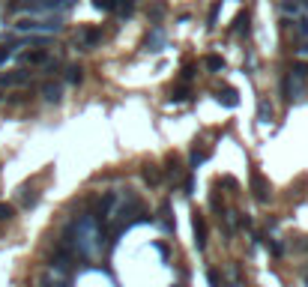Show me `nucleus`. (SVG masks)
Returning <instances> with one entry per match:
<instances>
[{
	"label": "nucleus",
	"instance_id": "f257e3e1",
	"mask_svg": "<svg viewBox=\"0 0 308 287\" xmlns=\"http://www.w3.org/2000/svg\"><path fill=\"white\" fill-rule=\"evenodd\" d=\"M72 242H75V252L87 257H99L105 249V239H102V230H99V219H75L72 222Z\"/></svg>",
	"mask_w": 308,
	"mask_h": 287
},
{
	"label": "nucleus",
	"instance_id": "f03ea898",
	"mask_svg": "<svg viewBox=\"0 0 308 287\" xmlns=\"http://www.w3.org/2000/svg\"><path fill=\"white\" fill-rule=\"evenodd\" d=\"M15 30L18 33H45V36H51V33L60 30V18H57V15H51V18H18V21H15Z\"/></svg>",
	"mask_w": 308,
	"mask_h": 287
},
{
	"label": "nucleus",
	"instance_id": "7ed1b4c3",
	"mask_svg": "<svg viewBox=\"0 0 308 287\" xmlns=\"http://www.w3.org/2000/svg\"><path fill=\"white\" fill-rule=\"evenodd\" d=\"M281 93L287 102H299L302 96H305V78H296L293 72H287L284 78H281Z\"/></svg>",
	"mask_w": 308,
	"mask_h": 287
},
{
	"label": "nucleus",
	"instance_id": "20e7f679",
	"mask_svg": "<svg viewBox=\"0 0 308 287\" xmlns=\"http://www.w3.org/2000/svg\"><path fill=\"white\" fill-rule=\"evenodd\" d=\"M96 6L114 12V15H120V18H129V15L135 12V0H96Z\"/></svg>",
	"mask_w": 308,
	"mask_h": 287
},
{
	"label": "nucleus",
	"instance_id": "39448f33",
	"mask_svg": "<svg viewBox=\"0 0 308 287\" xmlns=\"http://www.w3.org/2000/svg\"><path fill=\"white\" fill-rule=\"evenodd\" d=\"M251 189H254V197H257L260 203H270V200H273V194H270V186H267L263 174H257V171H251Z\"/></svg>",
	"mask_w": 308,
	"mask_h": 287
},
{
	"label": "nucleus",
	"instance_id": "423d86ee",
	"mask_svg": "<svg viewBox=\"0 0 308 287\" xmlns=\"http://www.w3.org/2000/svg\"><path fill=\"white\" fill-rule=\"evenodd\" d=\"M102 42V30L99 27H84L78 33V48H96Z\"/></svg>",
	"mask_w": 308,
	"mask_h": 287
},
{
	"label": "nucleus",
	"instance_id": "0eeeda50",
	"mask_svg": "<svg viewBox=\"0 0 308 287\" xmlns=\"http://www.w3.org/2000/svg\"><path fill=\"white\" fill-rule=\"evenodd\" d=\"M144 48H147L150 54H156V51H162V48H165V33L159 30V27H156V30H150V36L144 39Z\"/></svg>",
	"mask_w": 308,
	"mask_h": 287
},
{
	"label": "nucleus",
	"instance_id": "6e6552de",
	"mask_svg": "<svg viewBox=\"0 0 308 287\" xmlns=\"http://www.w3.org/2000/svg\"><path fill=\"white\" fill-rule=\"evenodd\" d=\"M60 96H63V84H57V81L42 84V99H45L48 105H57V102H60Z\"/></svg>",
	"mask_w": 308,
	"mask_h": 287
},
{
	"label": "nucleus",
	"instance_id": "1a4fd4ad",
	"mask_svg": "<svg viewBox=\"0 0 308 287\" xmlns=\"http://www.w3.org/2000/svg\"><path fill=\"white\" fill-rule=\"evenodd\" d=\"M218 102H222V105H228V108H237L240 93H237L234 87H218Z\"/></svg>",
	"mask_w": 308,
	"mask_h": 287
},
{
	"label": "nucleus",
	"instance_id": "9d476101",
	"mask_svg": "<svg viewBox=\"0 0 308 287\" xmlns=\"http://www.w3.org/2000/svg\"><path fill=\"white\" fill-rule=\"evenodd\" d=\"M27 81H30V72H27V69H18V72L0 78V84H27Z\"/></svg>",
	"mask_w": 308,
	"mask_h": 287
},
{
	"label": "nucleus",
	"instance_id": "9b49d317",
	"mask_svg": "<svg viewBox=\"0 0 308 287\" xmlns=\"http://www.w3.org/2000/svg\"><path fill=\"white\" fill-rule=\"evenodd\" d=\"M159 227H165V233H173V219H171V207L168 203L159 210Z\"/></svg>",
	"mask_w": 308,
	"mask_h": 287
},
{
	"label": "nucleus",
	"instance_id": "f8f14e48",
	"mask_svg": "<svg viewBox=\"0 0 308 287\" xmlns=\"http://www.w3.org/2000/svg\"><path fill=\"white\" fill-rule=\"evenodd\" d=\"M195 236H198V249H206V224H204V216H195Z\"/></svg>",
	"mask_w": 308,
	"mask_h": 287
},
{
	"label": "nucleus",
	"instance_id": "ddd939ff",
	"mask_svg": "<svg viewBox=\"0 0 308 287\" xmlns=\"http://www.w3.org/2000/svg\"><path fill=\"white\" fill-rule=\"evenodd\" d=\"M36 200H39V191H33V186H24L21 189V207H36Z\"/></svg>",
	"mask_w": 308,
	"mask_h": 287
},
{
	"label": "nucleus",
	"instance_id": "4468645a",
	"mask_svg": "<svg viewBox=\"0 0 308 287\" xmlns=\"http://www.w3.org/2000/svg\"><path fill=\"white\" fill-rule=\"evenodd\" d=\"M171 102H177V105H183V102H192V93H189V90H183V87L177 84V87H171Z\"/></svg>",
	"mask_w": 308,
	"mask_h": 287
},
{
	"label": "nucleus",
	"instance_id": "2eb2a0df",
	"mask_svg": "<svg viewBox=\"0 0 308 287\" xmlns=\"http://www.w3.org/2000/svg\"><path fill=\"white\" fill-rule=\"evenodd\" d=\"M141 174H144V180H147L150 186H159V183H162V177L156 174V168H153V165H144V168H141Z\"/></svg>",
	"mask_w": 308,
	"mask_h": 287
},
{
	"label": "nucleus",
	"instance_id": "dca6fc26",
	"mask_svg": "<svg viewBox=\"0 0 308 287\" xmlns=\"http://www.w3.org/2000/svg\"><path fill=\"white\" fill-rule=\"evenodd\" d=\"M299 9H302V6H299L296 0H281V3H278V12H281V15H296Z\"/></svg>",
	"mask_w": 308,
	"mask_h": 287
},
{
	"label": "nucleus",
	"instance_id": "f3484780",
	"mask_svg": "<svg viewBox=\"0 0 308 287\" xmlns=\"http://www.w3.org/2000/svg\"><path fill=\"white\" fill-rule=\"evenodd\" d=\"M21 60L24 63H48V51H27Z\"/></svg>",
	"mask_w": 308,
	"mask_h": 287
},
{
	"label": "nucleus",
	"instance_id": "a211bd4d",
	"mask_svg": "<svg viewBox=\"0 0 308 287\" xmlns=\"http://www.w3.org/2000/svg\"><path fill=\"white\" fill-rule=\"evenodd\" d=\"M66 81H69V84H81V81H84L81 66H69V69H66Z\"/></svg>",
	"mask_w": 308,
	"mask_h": 287
},
{
	"label": "nucleus",
	"instance_id": "6ab92c4d",
	"mask_svg": "<svg viewBox=\"0 0 308 287\" xmlns=\"http://www.w3.org/2000/svg\"><path fill=\"white\" fill-rule=\"evenodd\" d=\"M234 33H237V36H245V33H248V12H240V18H237V24H234Z\"/></svg>",
	"mask_w": 308,
	"mask_h": 287
},
{
	"label": "nucleus",
	"instance_id": "aec40b11",
	"mask_svg": "<svg viewBox=\"0 0 308 287\" xmlns=\"http://www.w3.org/2000/svg\"><path fill=\"white\" fill-rule=\"evenodd\" d=\"M206 69H215L218 72V69H225V60L218 54H212V57H206Z\"/></svg>",
	"mask_w": 308,
	"mask_h": 287
},
{
	"label": "nucleus",
	"instance_id": "412c9836",
	"mask_svg": "<svg viewBox=\"0 0 308 287\" xmlns=\"http://www.w3.org/2000/svg\"><path fill=\"white\" fill-rule=\"evenodd\" d=\"M290 72H293L296 78H308V63H293L290 66Z\"/></svg>",
	"mask_w": 308,
	"mask_h": 287
},
{
	"label": "nucleus",
	"instance_id": "4be33fe9",
	"mask_svg": "<svg viewBox=\"0 0 308 287\" xmlns=\"http://www.w3.org/2000/svg\"><path fill=\"white\" fill-rule=\"evenodd\" d=\"M177 165H180V159H177V156H171V159H168V168H165V177H177V171H180Z\"/></svg>",
	"mask_w": 308,
	"mask_h": 287
},
{
	"label": "nucleus",
	"instance_id": "5701e85b",
	"mask_svg": "<svg viewBox=\"0 0 308 287\" xmlns=\"http://www.w3.org/2000/svg\"><path fill=\"white\" fill-rule=\"evenodd\" d=\"M260 120H263V123L273 120V108H270V102H260Z\"/></svg>",
	"mask_w": 308,
	"mask_h": 287
},
{
	"label": "nucleus",
	"instance_id": "b1692460",
	"mask_svg": "<svg viewBox=\"0 0 308 287\" xmlns=\"http://www.w3.org/2000/svg\"><path fill=\"white\" fill-rule=\"evenodd\" d=\"M12 216H15V210H12L9 203H0V222H9Z\"/></svg>",
	"mask_w": 308,
	"mask_h": 287
},
{
	"label": "nucleus",
	"instance_id": "393cba45",
	"mask_svg": "<svg viewBox=\"0 0 308 287\" xmlns=\"http://www.w3.org/2000/svg\"><path fill=\"white\" fill-rule=\"evenodd\" d=\"M206 281H209L212 287H218V284H222V275H218L215 269H206Z\"/></svg>",
	"mask_w": 308,
	"mask_h": 287
},
{
	"label": "nucleus",
	"instance_id": "a878e982",
	"mask_svg": "<svg viewBox=\"0 0 308 287\" xmlns=\"http://www.w3.org/2000/svg\"><path fill=\"white\" fill-rule=\"evenodd\" d=\"M189 159H192V165H201V161L206 159V153H204V150H192V156H189Z\"/></svg>",
	"mask_w": 308,
	"mask_h": 287
},
{
	"label": "nucleus",
	"instance_id": "bb28decb",
	"mask_svg": "<svg viewBox=\"0 0 308 287\" xmlns=\"http://www.w3.org/2000/svg\"><path fill=\"white\" fill-rule=\"evenodd\" d=\"M12 57V45H0V63Z\"/></svg>",
	"mask_w": 308,
	"mask_h": 287
},
{
	"label": "nucleus",
	"instance_id": "cd10ccee",
	"mask_svg": "<svg viewBox=\"0 0 308 287\" xmlns=\"http://www.w3.org/2000/svg\"><path fill=\"white\" fill-rule=\"evenodd\" d=\"M180 78H183V81H192V78H195V66H186V69H183V75H180Z\"/></svg>",
	"mask_w": 308,
	"mask_h": 287
}]
</instances>
